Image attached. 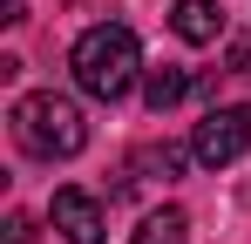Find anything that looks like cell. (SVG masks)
<instances>
[{"label": "cell", "mask_w": 251, "mask_h": 244, "mask_svg": "<svg viewBox=\"0 0 251 244\" xmlns=\"http://www.w3.org/2000/svg\"><path fill=\"white\" fill-rule=\"evenodd\" d=\"M129 244H190V217H183L176 203H163V210L143 217V231H136Z\"/></svg>", "instance_id": "7"}, {"label": "cell", "mask_w": 251, "mask_h": 244, "mask_svg": "<svg viewBox=\"0 0 251 244\" xmlns=\"http://www.w3.org/2000/svg\"><path fill=\"white\" fill-rule=\"evenodd\" d=\"M68 68H75V88L95 95V102H123L136 75H143V48L129 34L123 21H95L82 41H75V54H68Z\"/></svg>", "instance_id": "1"}, {"label": "cell", "mask_w": 251, "mask_h": 244, "mask_svg": "<svg viewBox=\"0 0 251 244\" xmlns=\"http://www.w3.org/2000/svg\"><path fill=\"white\" fill-rule=\"evenodd\" d=\"M251 149V102L238 109H210L197 122V136H190V156L204 163V170H231V163Z\"/></svg>", "instance_id": "3"}, {"label": "cell", "mask_w": 251, "mask_h": 244, "mask_svg": "<svg viewBox=\"0 0 251 244\" xmlns=\"http://www.w3.org/2000/svg\"><path fill=\"white\" fill-rule=\"evenodd\" d=\"M7 122H14V143H21L27 156H41V163H68V156H82V143H88L82 109H75L68 95H54V88L21 95Z\"/></svg>", "instance_id": "2"}, {"label": "cell", "mask_w": 251, "mask_h": 244, "mask_svg": "<svg viewBox=\"0 0 251 244\" xmlns=\"http://www.w3.org/2000/svg\"><path fill=\"white\" fill-rule=\"evenodd\" d=\"M231 75H245V81H251V41H238V48H231Z\"/></svg>", "instance_id": "9"}, {"label": "cell", "mask_w": 251, "mask_h": 244, "mask_svg": "<svg viewBox=\"0 0 251 244\" xmlns=\"http://www.w3.org/2000/svg\"><path fill=\"white\" fill-rule=\"evenodd\" d=\"M170 27H176V41H190V48H210V41L224 34V7L217 0H176L170 7Z\"/></svg>", "instance_id": "5"}, {"label": "cell", "mask_w": 251, "mask_h": 244, "mask_svg": "<svg viewBox=\"0 0 251 244\" xmlns=\"http://www.w3.org/2000/svg\"><path fill=\"white\" fill-rule=\"evenodd\" d=\"M7 244H34V217H27V210L7 217Z\"/></svg>", "instance_id": "8"}, {"label": "cell", "mask_w": 251, "mask_h": 244, "mask_svg": "<svg viewBox=\"0 0 251 244\" xmlns=\"http://www.w3.org/2000/svg\"><path fill=\"white\" fill-rule=\"evenodd\" d=\"M48 217H54V231L68 244H102V231H109V217H102V203L88 197V190H54V203H48Z\"/></svg>", "instance_id": "4"}, {"label": "cell", "mask_w": 251, "mask_h": 244, "mask_svg": "<svg viewBox=\"0 0 251 244\" xmlns=\"http://www.w3.org/2000/svg\"><path fill=\"white\" fill-rule=\"evenodd\" d=\"M183 95H190V75H183V68H170V61L143 75V102H150V116H163V109H176Z\"/></svg>", "instance_id": "6"}]
</instances>
